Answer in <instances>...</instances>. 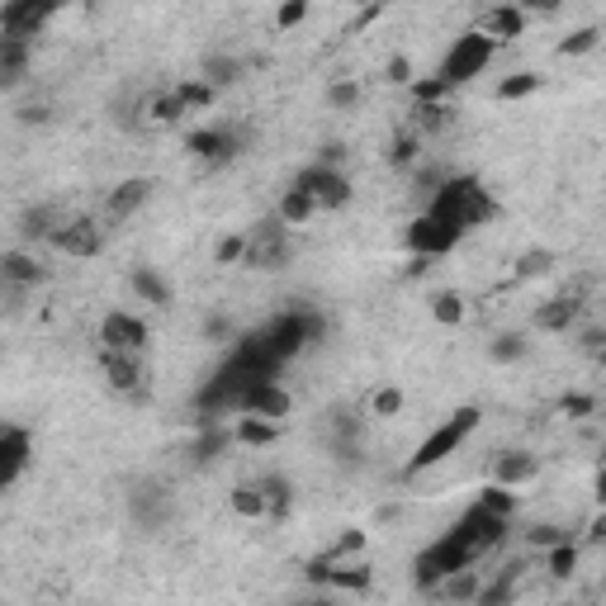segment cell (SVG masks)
<instances>
[{
    "label": "cell",
    "mask_w": 606,
    "mask_h": 606,
    "mask_svg": "<svg viewBox=\"0 0 606 606\" xmlns=\"http://www.w3.org/2000/svg\"><path fill=\"white\" fill-rule=\"evenodd\" d=\"M360 95H365V86H360L356 76H341V81H332V86H327V95H322V100H327V109H341V114H346V109L360 105Z\"/></svg>",
    "instance_id": "obj_45"
},
{
    "label": "cell",
    "mask_w": 606,
    "mask_h": 606,
    "mask_svg": "<svg viewBox=\"0 0 606 606\" xmlns=\"http://www.w3.org/2000/svg\"><path fill=\"white\" fill-rule=\"evenodd\" d=\"M540 479V455H531V450H498L493 455V464H488V483H502V488H526V483Z\"/></svg>",
    "instance_id": "obj_17"
},
{
    "label": "cell",
    "mask_w": 606,
    "mask_h": 606,
    "mask_svg": "<svg viewBox=\"0 0 606 606\" xmlns=\"http://www.w3.org/2000/svg\"><path fill=\"white\" fill-rule=\"evenodd\" d=\"M526 578H531V564H526V559H507V564L498 569V578H493V583H483L479 602H488V606L521 602V597H526Z\"/></svg>",
    "instance_id": "obj_21"
},
{
    "label": "cell",
    "mask_w": 606,
    "mask_h": 606,
    "mask_svg": "<svg viewBox=\"0 0 606 606\" xmlns=\"http://www.w3.org/2000/svg\"><path fill=\"white\" fill-rule=\"evenodd\" d=\"M62 223H67V218H57L48 204H38V209H24V218H19V237H24V242H48V247H53V237H57Z\"/></svg>",
    "instance_id": "obj_30"
},
{
    "label": "cell",
    "mask_w": 606,
    "mask_h": 606,
    "mask_svg": "<svg viewBox=\"0 0 606 606\" xmlns=\"http://www.w3.org/2000/svg\"><path fill=\"white\" fill-rule=\"evenodd\" d=\"M232 446H237V431H232L228 422H218V417H209V422H199L195 441H190V460H195L199 469H209V464H218Z\"/></svg>",
    "instance_id": "obj_20"
},
{
    "label": "cell",
    "mask_w": 606,
    "mask_h": 606,
    "mask_svg": "<svg viewBox=\"0 0 606 606\" xmlns=\"http://www.w3.org/2000/svg\"><path fill=\"white\" fill-rule=\"evenodd\" d=\"M592 493H597V507H606V469L597 474V488H592Z\"/></svg>",
    "instance_id": "obj_58"
},
{
    "label": "cell",
    "mask_w": 606,
    "mask_h": 606,
    "mask_svg": "<svg viewBox=\"0 0 606 606\" xmlns=\"http://www.w3.org/2000/svg\"><path fill=\"white\" fill-rule=\"evenodd\" d=\"M0 275H5V285H19V289L48 285V266H43L29 247H10V251H5V256H0Z\"/></svg>",
    "instance_id": "obj_22"
},
{
    "label": "cell",
    "mask_w": 606,
    "mask_h": 606,
    "mask_svg": "<svg viewBox=\"0 0 606 606\" xmlns=\"http://www.w3.org/2000/svg\"><path fill=\"white\" fill-rule=\"evenodd\" d=\"M100 346H119V351H147L152 346V327L128 308H109L100 318Z\"/></svg>",
    "instance_id": "obj_16"
},
{
    "label": "cell",
    "mask_w": 606,
    "mask_h": 606,
    "mask_svg": "<svg viewBox=\"0 0 606 606\" xmlns=\"http://www.w3.org/2000/svg\"><path fill=\"white\" fill-rule=\"evenodd\" d=\"M578 313H583V299H578V294H554V299L531 308V332L559 337V332H569L573 322H578Z\"/></svg>",
    "instance_id": "obj_19"
},
{
    "label": "cell",
    "mask_w": 606,
    "mask_h": 606,
    "mask_svg": "<svg viewBox=\"0 0 606 606\" xmlns=\"http://www.w3.org/2000/svg\"><path fill=\"white\" fill-rule=\"evenodd\" d=\"M578 559H583V545L578 540H559L554 550H545V573H550L554 583H569L573 573H578Z\"/></svg>",
    "instance_id": "obj_33"
},
{
    "label": "cell",
    "mask_w": 606,
    "mask_h": 606,
    "mask_svg": "<svg viewBox=\"0 0 606 606\" xmlns=\"http://www.w3.org/2000/svg\"><path fill=\"white\" fill-rule=\"evenodd\" d=\"M412 128H417L422 138L446 133V128H450V105H446V100H417V105H412Z\"/></svg>",
    "instance_id": "obj_31"
},
{
    "label": "cell",
    "mask_w": 606,
    "mask_h": 606,
    "mask_svg": "<svg viewBox=\"0 0 606 606\" xmlns=\"http://www.w3.org/2000/svg\"><path fill=\"white\" fill-rule=\"evenodd\" d=\"M100 375H105L109 393L119 398H143V351H119V346H100Z\"/></svg>",
    "instance_id": "obj_11"
},
{
    "label": "cell",
    "mask_w": 606,
    "mask_h": 606,
    "mask_svg": "<svg viewBox=\"0 0 606 606\" xmlns=\"http://www.w3.org/2000/svg\"><path fill=\"white\" fill-rule=\"evenodd\" d=\"M417 161H422V133H417V128H403V133L389 143V166L393 171H412Z\"/></svg>",
    "instance_id": "obj_39"
},
{
    "label": "cell",
    "mask_w": 606,
    "mask_h": 606,
    "mask_svg": "<svg viewBox=\"0 0 606 606\" xmlns=\"http://www.w3.org/2000/svg\"><path fill=\"white\" fill-rule=\"evenodd\" d=\"M526 356H531V332H498L488 341V360L493 365H517Z\"/></svg>",
    "instance_id": "obj_32"
},
{
    "label": "cell",
    "mask_w": 606,
    "mask_h": 606,
    "mask_svg": "<svg viewBox=\"0 0 606 606\" xmlns=\"http://www.w3.org/2000/svg\"><path fill=\"white\" fill-rule=\"evenodd\" d=\"M554 261H559V256H554L550 247H531V251H521V256H517V280H540V275H550Z\"/></svg>",
    "instance_id": "obj_44"
},
{
    "label": "cell",
    "mask_w": 606,
    "mask_h": 606,
    "mask_svg": "<svg viewBox=\"0 0 606 606\" xmlns=\"http://www.w3.org/2000/svg\"><path fill=\"white\" fill-rule=\"evenodd\" d=\"M294 266V228L285 218H261L256 228L247 232V256H242V270H266V275H280V270Z\"/></svg>",
    "instance_id": "obj_5"
},
{
    "label": "cell",
    "mask_w": 606,
    "mask_h": 606,
    "mask_svg": "<svg viewBox=\"0 0 606 606\" xmlns=\"http://www.w3.org/2000/svg\"><path fill=\"white\" fill-rule=\"evenodd\" d=\"M275 214L285 218L289 228H308V223H313V218H318L322 209H318V199L308 195L303 185H289L285 195H280V204H275Z\"/></svg>",
    "instance_id": "obj_29"
},
{
    "label": "cell",
    "mask_w": 606,
    "mask_h": 606,
    "mask_svg": "<svg viewBox=\"0 0 606 606\" xmlns=\"http://www.w3.org/2000/svg\"><path fill=\"white\" fill-rule=\"evenodd\" d=\"M204 337H209V341L232 337V318H228V313H209V318H204Z\"/></svg>",
    "instance_id": "obj_54"
},
{
    "label": "cell",
    "mask_w": 606,
    "mask_h": 606,
    "mask_svg": "<svg viewBox=\"0 0 606 606\" xmlns=\"http://www.w3.org/2000/svg\"><path fill=\"white\" fill-rule=\"evenodd\" d=\"M242 147H247V128H232V124L195 128V133L185 138V152H190V157H199L209 171H218V166L237 161V157H242Z\"/></svg>",
    "instance_id": "obj_7"
},
{
    "label": "cell",
    "mask_w": 606,
    "mask_h": 606,
    "mask_svg": "<svg viewBox=\"0 0 606 606\" xmlns=\"http://www.w3.org/2000/svg\"><path fill=\"white\" fill-rule=\"evenodd\" d=\"M29 62H34V43L29 38H0V90L15 95L29 76Z\"/></svg>",
    "instance_id": "obj_23"
},
{
    "label": "cell",
    "mask_w": 606,
    "mask_h": 606,
    "mask_svg": "<svg viewBox=\"0 0 606 606\" xmlns=\"http://www.w3.org/2000/svg\"><path fill=\"white\" fill-rule=\"evenodd\" d=\"M427 214H436L446 228H455L464 237V232L483 228L488 218L498 214V199H493V190L479 176H446V185L427 199Z\"/></svg>",
    "instance_id": "obj_2"
},
{
    "label": "cell",
    "mask_w": 606,
    "mask_h": 606,
    "mask_svg": "<svg viewBox=\"0 0 606 606\" xmlns=\"http://www.w3.org/2000/svg\"><path fill=\"white\" fill-rule=\"evenodd\" d=\"M180 100H185V109H190V114H199V109H214L218 105V95H223V90L214 86V81H204V76H190V81H180Z\"/></svg>",
    "instance_id": "obj_41"
},
{
    "label": "cell",
    "mask_w": 606,
    "mask_h": 606,
    "mask_svg": "<svg viewBox=\"0 0 606 606\" xmlns=\"http://www.w3.org/2000/svg\"><path fill=\"white\" fill-rule=\"evenodd\" d=\"M237 412H261V417H289L294 412V393L280 384L275 375H266V379H247L242 384V393H237Z\"/></svg>",
    "instance_id": "obj_13"
},
{
    "label": "cell",
    "mask_w": 606,
    "mask_h": 606,
    "mask_svg": "<svg viewBox=\"0 0 606 606\" xmlns=\"http://www.w3.org/2000/svg\"><path fill=\"white\" fill-rule=\"evenodd\" d=\"M479 427H483V412L474 408V403L455 408V412L446 417V422H441V427H436V431L427 436V441H422V446L412 450V460L403 464V479L412 483V479H422V474H431L436 464H446L450 455H455V450H460Z\"/></svg>",
    "instance_id": "obj_3"
},
{
    "label": "cell",
    "mask_w": 606,
    "mask_h": 606,
    "mask_svg": "<svg viewBox=\"0 0 606 606\" xmlns=\"http://www.w3.org/2000/svg\"><path fill=\"white\" fill-rule=\"evenodd\" d=\"M152 190H157V180H147V176H128L119 180L114 190L105 195V204H100V218H105V228H124L128 218H138L147 209V199H152Z\"/></svg>",
    "instance_id": "obj_12"
},
{
    "label": "cell",
    "mask_w": 606,
    "mask_h": 606,
    "mask_svg": "<svg viewBox=\"0 0 606 606\" xmlns=\"http://www.w3.org/2000/svg\"><path fill=\"white\" fill-rule=\"evenodd\" d=\"M507 526H512V521L498 517V512H488V507L474 498V507H469L436 545H427V550L417 554V564H412V588L422 592V597H436V588H441L446 573L469 569V564H479V559H488V554L498 550L502 540H507Z\"/></svg>",
    "instance_id": "obj_1"
},
{
    "label": "cell",
    "mask_w": 606,
    "mask_h": 606,
    "mask_svg": "<svg viewBox=\"0 0 606 606\" xmlns=\"http://www.w3.org/2000/svg\"><path fill=\"white\" fill-rule=\"evenodd\" d=\"M128 289H133L143 303H152V308H171V303H176L171 280H166L157 266H147V261H138V266L128 270Z\"/></svg>",
    "instance_id": "obj_24"
},
{
    "label": "cell",
    "mask_w": 606,
    "mask_h": 606,
    "mask_svg": "<svg viewBox=\"0 0 606 606\" xmlns=\"http://www.w3.org/2000/svg\"><path fill=\"white\" fill-rule=\"evenodd\" d=\"M72 0H10L5 10H0V38H29L34 43L43 29H48V19L62 15Z\"/></svg>",
    "instance_id": "obj_8"
},
{
    "label": "cell",
    "mask_w": 606,
    "mask_h": 606,
    "mask_svg": "<svg viewBox=\"0 0 606 606\" xmlns=\"http://www.w3.org/2000/svg\"><path fill=\"white\" fill-rule=\"evenodd\" d=\"M232 431H237V446L242 450H270L280 441V422L275 417H261V412H237Z\"/></svg>",
    "instance_id": "obj_26"
},
{
    "label": "cell",
    "mask_w": 606,
    "mask_h": 606,
    "mask_svg": "<svg viewBox=\"0 0 606 606\" xmlns=\"http://www.w3.org/2000/svg\"><path fill=\"white\" fill-rule=\"evenodd\" d=\"M559 540H573L569 526H559V521H535V526H526V550H554Z\"/></svg>",
    "instance_id": "obj_43"
},
{
    "label": "cell",
    "mask_w": 606,
    "mask_h": 606,
    "mask_svg": "<svg viewBox=\"0 0 606 606\" xmlns=\"http://www.w3.org/2000/svg\"><path fill=\"white\" fill-rule=\"evenodd\" d=\"M384 81H389V86H412L417 76H412V62H408V57H403V53L389 57V62H384Z\"/></svg>",
    "instance_id": "obj_52"
},
{
    "label": "cell",
    "mask_w": 606,
    "mask_h": 606,
    "mask_svg": "<svg viewBox=\"0 0 606 606\" xmlns=\"http://www.w3.org/2000/svg\"><path fill=\"white\" fill-rule=\"evenodd\" d=\"M48 119H53V109H48V105H24V109H19V124H24V128L48 124Z\"/></svg>",
    "instance_id": "obj_56"
},
{
    "label": "cell",
    "mask_w": 606,
    "mask_h": 606,
    "mask_svg": "<svg viewBox=\"0 0 606 606\" xmlns=\"http://www.w3.org/2000/svg\"><path fill=\"white\" fill-rule=\"evenodd\" d=\"M446 95H450V86L436 72L422 76V81H412V100H446Z\"/></svg>",
    "instance_id": "obj_51"
},
{
    "label": "cell",
    "mask_w": 606,
    "mask_h": 606,
    "mask_svg": "<svg viewBox=\"0 0 606 606\" xmlns=\"http://www.w3.org/2000/svg\"><path fill=\"white\" fill-rule=\"evenodd\" d=\"M583 545H592V550H606V507H597L588 521V535H583Z\"/></svg>",
    "instance_id": "obj_53"
},
{
    "label": "cell",
    "mask_w": 606,
    "mask_h": 606,
    "mask_svg": "<svg viewBox=\"0 0 606 606\" xmlns=\"http://www.w3.org/2000/svg\"><path fill=\"white\" fill-rule=\"evenodd\" d=\"M493 57H498V43H493V38L483 34V29H464V34L446 48L436 76H441L450 90H460V86H469V81H479V76L493 67Z\"/></svg>",
    "instance_id": "obj_4"
},
{
    "label": "cell",
    "mask_w": 606,
    "mask_h": 606,
    "mask_svg": "<svg viewBox=\"0 0 606 606\" xmlns=\"http://www.w3.org/2000/svg\"><path fill=\"white\" fill-rule=\"evenodd\" d=\"M190 109H185V100H180V90H152V95H143V119L157 128H176L180 119H185Z\"/></svg>",
    "instance_id": "obj_27"
},
{
    "label": "cell",
    "mask_w": 606,
    "mask_h": 606,
    "mask_svg": "<svg viewBox=\"0 0 606 606\" xmlns=\"http://www.w3.org/2000/svg\"><path fill=\"white\" fill-rule=\"evenodd\" d=\"M446 166H431V161H417V166H412V190H422V195H436V190H441V185H446Z\"/></svg>",
    "instance_id": "obj_47"
},
{
    "label": "cell",
    "mask_w": 606,
    "mask_h": 606,
    "mask_svg": "<svg viewBox=\"0 0 606 606\" xmlns=\"http://www.w3.org/2000/svg\"><path fill=\"white\" fill-rule=\"evenodd\" d=\"M308 10H313V0H280V5H275V29H280V34L299 29L303 19H308Z\"/></svg>",
    "instance_id": "obj_49"
},
{
    "label": "cell",
    "mask_w": 606,
    "mask_h": 606,
    "mask_svg": "<svg viewBox=\"0 0 606 606\" xmlns=\"http://www.w3.org/2000/svg\"><path fill=\"white\" fill-rule=\"evenodd\" d=\"M436 597H441V602H455V606L479 602V597H483V573L474 569V564H469V569L446 573V578H441V588H436Z\"/></svg>",
    "instance_id": "obj_28"
},
{
    "label": "cell",
    "mask_w": 606,
    "mask_h": 606,
    "mask_svg": "<svg viewBox=\"0 0 606 606\" xmlns=\"http://www.w3.org/2000/svg\"><path fill=\"white\" fill-rule=\"evenodd\" d=\"M29 464H34V431L10 422V427L0 431V488L10 493L29 474Z\"/></svg>",
    "instance_id": "obj_15"
},
{
    "label": "cell",
    "mask_w": 606,
    "mask_h": 606,
    "mask_svg": "<svg viewBox=\"0 0 606 606\" xmlns=\"http://www.w3.org/2000/svg\"><path fill=\"white\" fill-rule=\"evenodd\" d=\"M403 242H408L412 256H427V261H436V256H446V251H455V242H460V232L446 228L436 214H422L408 223V232H403Z\"/></svg>",
    "instance_id": "obj_14"
},
{
    "label": "cell",
    "mask_w": 606,
    "mask_h": 606,
    "mask_svg": "<svg viewBox=\"0 0 606 606\" xmlns=\"http://www.w3.org/2000/svg\"><path fill=\"white\" fill-rule=\"evenodd\" d=\"M261 488H266V502H270V521H285L294 512V483L285 474H261Z\"/></svg>",
    "instance_id": "obj_38"
},
{
    "label": "cell",
    "mask_w": 606,
    "mask_h": 606,
    "mask_svg": "<svg viewBox=\"0 0 606 606\" xmlns=\"http://www.w3.org/2000/svg\"><path fill=\"white\" fill-rule=\"evenodd\" d=\"M313 161H322V166H346V143H322Z\"/></svg>",
    "instance_id": "obj_55"
},
{
    "label": "cell",
    "mask_w": 606,
    "mask_h": 606,
    "mask_svg": "<svg viewBox=\"0 0 606 606\" xmlns=\"http://www.w3.org/2000/svg\"><path fill=\"white\" fill-rule=\"evenodd\" d=\"M517 5L526 15H554V10H559V0H517Z\"/></svg>",
    "instance_id": "obj_57"
},
{
    "label": "cell",
    "mask_w": 606,
    "mask_h": 606,
    "mask_svg": "<svg viewBox=\"0 0 606 606\" xmlns=\"http://www.w3.org/2000/svg\"><path fill=\"white\" fill-rule=\"evenodd\" d=\"M294 185H303L308 195L318 199L322 214H337V209H346V204H351V180H346V171H341V166L308 161L299 176H294Z\"/></svg>",
    "instance_id": "obj_10"
},
{
    "label": "cell",
    "mask_w": 606,
    "mask_h": 606,
    "mask_svg": "<svg viewBox=\"0 0 606 606\" xmlns=\"http://www.w3.org/2000/svg\"><path fill=\"white\" fill-rule=\"evenodd\" d=\"M526 24H531V15L521 10L517 0H493V5H483V19H479V29L493 43H517L521 34H526Z\"/></svg>",
    "instance_id": "obj_18"
},
{
    "label": "cell",
    "mask_w": 606,
    "mask_h": 606,
    "mask_svg": "<svg viewBox=\"0 0 606 606\" xmlns=\"http://www.w3.org/2000/svg\"><path fill=\"white\" fill-rule=\"evenodd\" d=\"M242 256H247V232H228V237H218L214 266H242Z\"/></svg>",
    "instance_id": "obj_48"
},
{
    "label": "cell",
    "mask_w": 606,
    "mask_h": 606,
    "mask_svg": "<svg viewBox=\"0 0 606 606\" xmlns=\"http://www.w3.org/2000/svg\"><path fill=\"white\" fill-rule=\"evenodd\" d=\"M228 512L237 521H270V502H266V488L261 479H242L228 488Z\"/></svg>",
    "instance_id": "obj_25"
},
{
    "label": "cell",
    "mask_w": 606,
    "mask_h": 606,
    "mask_svg": "<svg viewBox=\"0 0 606 606\" xmlns=\"http://www.w3.org/2000/svg\"><path fill=\"white\" fill-rule=\"evenodd\" d=\"M540 86H545V76L540 72H512V76H502L498 81V100L502 105H517V100H531Z\"/></svg>",
    "instance_id": "obj_40"
},
{
    "label": "cell",
    "mask_w": 606,
    "mask_h": 606,
    "mask_svg": "<svg viewBox=\"0 0 606 606\" xmlns=\"http://www.w3.org/2000/svg\"><path fill=\"white\" fill-rule=\"evenodd\" d=\"M128 517H133V526L147 535L166 531L171 521H176V493L166 488V483H133V493H128Z\"/></svg>",
    "instance_id": "obj_6"
},
{
    "label": "cell",
    "mask_w": 606,
    "mask_h": 606,
    "mask_svg": "<svg viewBox=\"0 0 606 606\" xmlns=\"http://www.w3.org/2000/svg\"><path fill=\"white\" fill-rule=\"evenodd\" d=\"M597 365H602V370H606V346H602V351H597Z\"/></svg>",
    "instance_id": "obj_59"
},
{
    "label": "cell",
    "mask_w": 606,
    "mask_h": 606,
    "mask_svg": "<svg viewBox=\"0 0 606 606\" xmlns=\"http://www.w3.org/2000/svg\"><path fill=\"white\" fill-rule=\"evenodd\" d=\"M365 545H370V535L360 531V526H346V531H341L322 554H327L332 564H341V559H360V554H365Z\"/></svg>",
    "instance_id": "obj_42"
},
{
    "label": "cell",
    "mask_w": 606,
    "mask_h": 606,
    "mask_svg": "<svg viewBox=\"0 0 606 606\" xmlns=\"http://www.w3.org/2000/svg\"><path fill=\"white\" fill-rule=\"evenodd\" d=\"M602 24H578V29H569V34L559 38V57H588L602 48Z\"/></svg>",
    "instance_id": "obj_37"
},
{
    "label": "cell",
    "mask_w": 606,
    "mask_h": 606,
    "mask_svg": "<svg viewBox=\"0 0 606 606\" xmlns=\"http://www.w3.org/2000/svg\"><path fill=\"white\" fill-rule=\"evenodd\" d=\"M479 502L488 507V512H498V517H507V521L517 517V507H521V502H517V488H502V483H488V488L479 493Z\"/></svg>",
    "instance_id": "obj_46"
},
{
    "label": "cell",
    "mask_w": 606,
    "mask_h": 606,
    "mask_svg": "<svg viewBox=\"0 0 606 606\" xmlns=\"http://www.w3.org/2000/svg\"><path fill=\"white\" fill-rule=\"evenodd\" d=\"M403 408H408V393L398 389V384H379V389H370V403H365V412H370V417H379V422L403 417Z\"/></svg>",
    "instance_id": "obj_36"
},
{
    "label": "cell",
    "mask_w": 606,
    "mask_h": 606,
    "mask_svg": "<svg viewBox=\"0 0 606 606\" xmlns=\"http://www.w3.org/2000/svg\"><path fill=\"white\" fill-rule=\"evenodd\" d=\"M427 308H431V318L441 322V327H460V322L469 318V303H464L460 289H436V294L427 299Z\"/></svg>",
    "instance_id": "obj_34"
},
{
    "label": "cell",
    "mask_w": 606,
    "mask_h": 606,
    "mask_svg": "<svg viewBox=\"0 0 606 606\" xmlns=\"http://www.w3.org/2000/svg\"><path fill=\"white\" fill-rule=\"evenodd\" d=\"M464 5H493V0H464Z\"/></svg>",
    "instance_id": "obj_60"
},
{
    "label": "cell",
    "mask_w": 606,
    "mask_h": 606,
    "mask_svg": "<svg viewBox=\"0 0 606 606\" xmlns=\"http://www.w3.org/2000/svg\"><path fill=\"white\" fill-rule=\"evenodd\" d=\"M105 237H109V228H105V218L100 214H76L57 228L53 251L72 256V261H95V256L105 251Z\"/></svg>",
    "instance_id": "obj_9"
},
{
    "label": "cell",
    "mask_w": 606,
    "mask_h": 606,
    "mask_svg": "<svg viewBox=\"0 0 606 606\" xmlns=\"http://www.w3.org/2000/svg\"><path fill=\"white\" fill-rule=\"evenodd\" d=\"M559 412L573 417V422H583V417L597 412V398H592V393H564V398H559Z\"/></svg>",
    "instance_id": "obj_50"
},
{
    "label": "cell",
    "mask_w": 606,
    "mask_h": 606,
    "mask_svg": "<svg viewBox=\"0 0 606 606\" xmlns=\"http://www.w3.org/2000/svg\"><path fill=\"white\" fill-rule=\"evenodd\" d=\"M199 76L204 81H214L218 90H228L242 81V57H232V53H209L204 62H199Z\"/></svg>",
    "instance_id": "obj_35"
}]
</instances>
